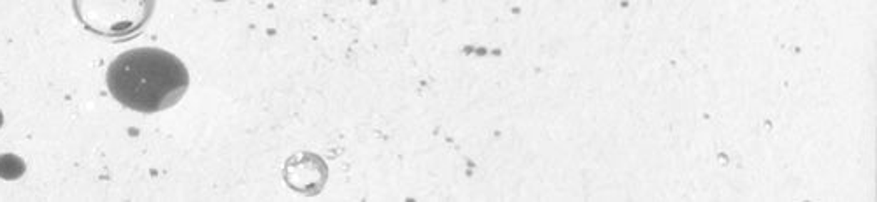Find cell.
Instances as JSON below:
<instances>
[{
	"instance_id": "cell-1",
	"label": "cell",
	"mask_w": 877,
	"mask_h": 202,
	"mask_svg": "<svg viewBox=\"0 0 877 202\" xmlns=\"http://www.w3.org/2000/svg\"><path fill=\"white\" fill-rule=\"evenodd\" d=\"M190 85L183 60L166 49L137 48L118 55L107 67V89L125 108L139 113L166 111Z\"/></svg>"
},
{
	"instance_id": "cell-2",
	"label": "cell",
	"mask_w": 877,
	"mask_h": 202,
	"mask_svg": "<svg viewBox=\"0 0 877 202\" xmlns=\"http://www.w3.org/2000/svg\"><path fill=\"white\" fill-rule=\"evenodd\" d=\"M26 173L25 160L14 153L0 155V180L16 181Z\"/></svg>"
},
{
	"instance_id": "cell-3",
	"label": "cell",
	"mask_w": 877,
	"mask_h": 202,
	"mask_svg": "<svg viewBox=\"0 0 877 202\" xmlns=\"http://www.w3.org/2000/svg\"><path fill=\"white\" fill-rule=\"evenodd\" d=\"M2 125H4V114L2 111H0V128H2Z\"/></svg>"
}]
</instances>
